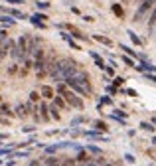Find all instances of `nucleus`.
I'll return each mask as SVG.
<instances>
[{
    "mask_svg": "<svg viewBox=\"0 0 156 166\" xmlns=\"http://www.w3.org/2000/svg\"><path fill=\"white\" fill-rule=\"evenodd\" d=\"M40 97H44V99H53V97H55V91H53V87H50V85H42V87H40Z\"/></svg>",
    "mask_w": 156,
    "mask_h": 166,
    "instance_id": "6e6552de",
    "label": "nucleus"
},
{
    "mask_svg": "<svg viewBox=\"0 0 156 166\" xmlns=\"http://www.w3.org/2000/svg\"><path fill=\"white\" fill-rule=\"evenodd\" d=\"M42 166H61V158H58L55 154H50L46 158H42Z\"/></svg>",
    "mask_w": 156,
    "mask_h": 166,
    "instance_id": "0eeeda50",
    "label": "nucleus"
},
{
    "mask_svg": "<svg viewBox=\"0 0 156 166\" xmlns=\"http://www.w3.org/2000/svg\"><path fill=\"white\" fill-rule=\"evenodd\" d=\"M119 50H123L127 55H129L130 60H138V52H134L132 47H129V46H124V44H119Z\"/></svg>",
    "mask_w": 156,
    "mask_h": 166,
    "instance_id": "9b49d317",
    "label": "nucleus"
},
{
    "mask_svg": "<svg viewBox=\"0 0 156 166\" xmlns=\"http://www.w3.org/2000/svg\"><path fill=\"white\" fill-rule=\"evenodd\" d=\"M156 24V6L152 8V12L148 14V30H152V26Z\"/></svg>",
    "mask_w": 156,
    "mask_h": 166,
    "instance_id": "a878e982",
    "label": "nucleus"
},
{
    "mask_svg": "<svg viewBox=\"0 0 156 166\" xmlns=\"http://www.w3.org/2000/svg\"><path fill=\"white\" fill-rule=\"evenodd\" d=\"M152 125H156V117H154V119H152Z\"/></svg>",
    "mask_w": 156,
    "mask_h": 166,
    "instance_id": "49530a36",
    "label": "nucleus"
},
{
    "mask_svg": "<svg viewBox=\"0 0 156 166\" xmlns=\"http://www.w3.org/2000/svg\"><path fill=\"white\" fill-rule=\"evenodd\" d=\"M140 129H142V131H146V133H154V131H156L154 125H152V123H148V121H142V123H140Z\"/></svg>",
    "mask_w": 156,
    "mask_h": 166,
    "instance_id": "b1692460",
    "label": "nucleus"
},
{
    "mask_svg": "<svg viewBox=\"0 0 156 166\" xmlns=\"http://www.w3.org/2000/svg\"><path fill=\"white\" fill-rule=\"evenodd\" d=\"M124 93H127V95H130V97H138V93L134 91V89H124Z\"/></svg>",
    "mask_w": 156,
    "mask_h": 166,
    "instance_id": "58836bf2",
    "label": "nucleus"
},
{
    "mask_svg": "<svg viewBox=\"0 0 156 166\" xmlns=\"http://www.w3.org/2000/svg\"><path fill=\"white\" fill-rule=\"evenodd\" d=\"M53 105L58 107V109H67V103H65L63 99H61V97H59V95H55V97H53Z\"/></svg>",
    "mask_w": 156,
    "mask_h": 166,
    "instance_id": "4be33fe9",
    "label": "nucleus"
},
{
    "mask_svg": "<svg viewBox=\"0 0 156 166\" xmlns=\"http://www.w3.org/2000/svg\"><path fill=\"white\" fill-rule=\"evenodd\" d=\"M0 12H4L6 16H14V18H22V20H26V18H30V16H26L24 12H20V10H16V8H6V6H0Z\"/></svg>",
    "mask_w": 156,
    "mask_h": 166,
    "instance_id": "7ed1b4c3",
    "label": "nucleus"
},
{
    "mask_svg": "<svg viewBox=\"0 0 156 166\" xmlns=\"http://www.w3.org/2000/svg\"><path fill=\"white\" fill-rule=\"evenodd\" d=\"M111 10H113V12L117 14L119 18H124V10L121 8V4H113V6H111Z\"/></svg>",
    "mask_w": 156,
    "mask_h": 166,
    "instance_id": "bb28decb",
    "label": "nucleus"
},
{
    "mask_svg": "<svg viewBox=\"0 0 156 166\" xmlns=\"http://www.w3.org/2000/svg\"><path fill=\"white\" fill-rule=\"evenodd\" d=\"M89 55H91L93 60H99V57H101V55H99V53H97V52H89Z\"/></svg>",
    "mask_w": 156,
    "mask_h": 166,
    "instance_id": "79ce46f5",
    "label": "nucleus"
},
{
    "mask_svg": "<svg viewBox=\"0 0 156 166\" xmlns=\"http://www.w3.org/2000/svg\"><path fill=\"white\" fill-rule=\"evenodd\" d=\"M0 113H4L6 117H14V111L10 109V105H6V103H2V105H0Z\"/></svg>",
    "mask_w": 156,
    "mask_h": 166,
    "instance_id": "393cba45",
    "label": "nucleus"
},
{
    "mask_svg": "<svg viewBox=\"0 0 156 166\" xmlns=\"http://www.w3.org/2000/svg\"><path fill=\"white\" fill-rule=\"evenodd\" d=\"M121 60H123V61H124V63H127V65H129V67H134V65H137V63H134V60H130L129 55H123Z\"/></svg>",
    "mask_w": 156,
    "mask_h": 166,
    "instance_id": "2f4dec72",
    "label": "nucleus"
},
{
    "mask_svg": "<svg viewBox=\"0 0 156 166\" xmlns=\"http://www.w3.org/2000/svg\"><path fill=\"white\" fill-rule=\"evenodd\" d=\"M124 83V77H119V75H115V79H113V87L117 89V87H121Z\"/></svg>",
    "mask_w": 156,
    "mask_h": 166,
    "instance_id": "c756f323",
    "label": "nucleus"
},
{
    "mask_svg": "<svg viewBox=\"0 0 156 166\" xmlns=\"http://www.w3.org/2000/svg\"><path fill=\"white\" fill-rule=\"evenodd\" d=\"M0 144H2V142H0ZM0 148H2V146H0Z\"/></svg>",
    "mask_w": 156,
    "mask_h": 166,
    "instance_id": "603ef678",
    "label": "nucleus"
},
{
    "mask_svg": "<svg viewBox=\"0 0 156 166\" xmlns=\"http://www.w3.org/2000/svg\"><path fill=\"white\" fill-rule=\"evenodd\" d=\"M134 69L140 73H156V65H152L150 61H140L138 65H134Z\"/></svg>",
    "mask_w": 156,
    "mask_h": 166,
    "instance_id": "20e7f679",
    "label": "nucleus"
},
{
    "mask_svg": "<svg viewBox=\"0 0 156 166\" xmlns=\"http://www.w3.org/2000/svg\"><path fill=\"white\" fill-rule=\"evenodd\" d=\"M134 2H142V0H134Z\"/></svg>",
    "mask_w": 156,
    "mask_h": 166,
    "instance_id": "09e8293b",
    "label": "nucleus"
},
{
    "mask_svg": "<svg viewBox=\"0 0 156 166\" xmlns=\"http://www.w3.org/2000/svg\"><path fill=\"white\" fill-rule=\"evenodd\" d=\"M105 73H107V75H115V67L107 65V67H105Z\"/></svg>",
    "mask_w": 156,
    "mask_h": 166,
    "instance_id": "ea45409f",
    "label": "nucleus"
},
{
    "mask_svg": "<svg viewBox=\"0 0 156 166\" xmlns=\"http://www.w3.org/2000/svg\"><path fill=\"white\" fill-rule=\"evenodd\" d=\"M95 67H99V69H103V71H105V67H107V65H105L103 57H99V60H95Z\"/></svg>",
    "mask_w": 156,
    "mask_h": 166,
    "instance_id": "72a5a7b5",
    "label": "nucleus"
},
{
    "mask_svg": "<svg viewBox=\"0 0 156 166\" xmlns=\"http://www.w3.org/2000/svg\"><path fill=\"white\" fill-rule=\"evenodd\" d=\"M156 6V0H142L140 2V6L137 8V12L132 14V22L138 24V22H142V18H146L150 12H152V8Z\"/></svg>",
    "mask_w": 156,
    "mask_h": 166,
    "instance_id": "f257e3e1",
    "label": "nucleus"
},
{
    "mask_svg": "<svg viewBox=\"0 0 156 166\" xmlns=\"http://www.w3.org/2000/svg\"><path fill=\"white\" fill-rule=\"evenodd\" d=\"M93 126H95V129H97V133H107V131H109V126H107V123H105V121H95V123H93Z\"/></svg>",
    "mask_w": 156,
    "mask_h": 166,
    "instance_id": "dca6fc26",
    "label": "nucleus"
},
{
    "mask_svg": "<svg viewBox=\"0 0 156 166\" xmlns=\"http://www.w3.org/2000/svg\"><path fill=\"white\" fill-rule=\"evenodd\" d=\"M95 42H99V44H103V46H113V40L111 38H107V36H101V34H93L91 36Z\"/></svg>",
    "mask_w": 156,
    "mask_h": 166,
    "instance_id": "ddd939ff",
    "label": "nucleus"
},
{
    "mask_svg": "<svg viewBox=\"0 0 156 166\" xmlns=\"http://www.w3.org/2000/svg\"><path fill=\"white\" fill-rule=\"evenodd\" d=\"M152 144H154V146H156V137H152Z\"/></svg>",
    "mask_w": 156,
    "mask_h": 166,
    "instance_id": "a18cd8bd",
    "label": "nucleus"
},
{
    "mask_svg": "<svg viewBox=\"0 0 156 166\" xmlns=\"http://www.w3.org/2000/svg\"><path fill=\"white\" fill-rule=\"evenodd\" d=\"M83 20H85V22H93L95 18H93V16H83Z\"/></svg>",
    "mask_w": 156,
    "mask_h": 166,
    "instance_id": "37998d69",
    "label": "nucleus"
},
{
    "mask_svg": "<svg viewBox=\"0 0 156 166\" xmlns=\"http://www.w3.org/2000/svg\"><path fill=\"white\" fill-rule=\"evenodd\" d=\"M124 160H127L129 164H134V162H137V160H134V156H132V154H124Z\"/></svg>",
    "mask_w": 156,
    "mask_h": 166,
    "instance_id": "e433bc0d",
    "label": "nucleus"
},
{
    "mask_svg": "<svg viewBox=\"0 0 156 166\" xmlns=\"http://www.w3.org/2000/svg\"><path fill=\"white\" fill-rule=\"evenodd\" d=\"M113 117H115V119H121V121H127L129 119V113H124L123 109H115V111H113Z\"/></svg>",
    "mask_w": 156,
    "mask_h": 166,
    "instance_id": "6ab92c4d",
    "label": "nucleus"
},
{
    "mask_svg": "<svg viewBox=\"0 0 156 166\" xmlns=\"http://www.w3.org/2000/svg\"><path fill=\"white\" fill-rule=\"evenodd\" d=\"M63 30H67V34H69L71 38H75V40H81V42H83V40H85V42L89 40V38H87V36H85V34L81 32L79 28L73 26V24H63Z\"/></svg>",
    "mask_w": 156,
    "mask_h": 166,
    "instance_id": "f03ea898",
    "label": "nucleus"
},
{
    "mask_svg": "<svg viewBox=\"0 0 156 166\" xmlns=\"http://www.w3.org/2000/svg\"><path fill=\"white\" fill-rule=\"evenodd\" d=\"M38 117H40V121H44V123H47V121H52L50 119V111H47V103H44V101H42V103H40L38 105Z\"/></svg>",
    "mask_w": 156,
    "mask_h": 166,
    "instance_id": "423d86ee",
    "label": "nucleus"
},
{
    "mask_svg": "<svg viewBox=\"0 0 156 166\" xmlns=\"http://www.w3.org/2000/svg\"><path fill=\"white\" fill-rule=\"evenodd\" d=\"M14 115H16V117H20V119H26V117H28L26 105H24V103H18V105H16V109H14Z\"/></svg>",
    "mask_w": 156,
    "mask_h": 166,
    "instance_id": "f8f14e48",
    "label": "nucleus"
},
{
    "mask_svg": "<svg viewBox=\"0 0 156 166\" xmlns=\"http://www.w3.org/2000/svg\"><path fill=\"white\" fill-rule=\"evenodd\" d=\"M6 2H10V4H22V0H6Z\"/></svg>",
    "mask_w": 156,
    "mask_h": 166,
    "instance_id": "c03bdc74",
    "label": "nucleus"
},
{
    "mask_svg": "<svg viewBox=\"0 0 156 166\" xmlns=\"http://www.w3.org/2000/svg\"><path fill=\"white\" fill-rule=\"evenodd\" d=\"M40 99H42V97H40L38 91H32V93H30V103H32V105H34V103H38Z\"/></svg>",
    "mask_w": 156,
    "mask_h": 166,
    "instance_id": "7c9ffc66",
    "label": "nucleus"
},
{
    "mask_svg": "<svg viewBox=\"0 0 156 166\" xmlns=\"http://www.w3.org/2000/svg\"><path fill=\"white\" fill-rule=\"evenodd\" d=\"M36 6H38L40 10H47V8H50V2H36Z\"/></svg>",
    "mask_w": 156,
    "mask_h": 166,
    "instance_id": "f704fd0d",
    "label": "nucleus"
},
{
    "mask_svg": "<svg viewBox=\"0 0 156 166\" xmlns=\"http://www.w3.org/2000/svg\"><path fill=\"white\" fill-rule=\"evenodd\" d=\"M83 150L85 152H89V154H95V156H101V146H95V144H85L83 146Z\"/></svg>",
    "mask_w": 156,
    "mask_h": 166,
    "instance_id": "4468645a",
    "label": "nucleus"
},
{
    "mask_svg": "<svg viewBox=\"0 0 156 166\" xmlns=\"http://www.w3.org/2000/svg\"><path fill=\"white\" fill-rule=\"evenodd\" d=\"M32 18H36L38 22H44V24H46V20H47V16H46L44 12H36V14L32 16Z\"/></svg>",
    "mask_w": 156,
    "mask_h": 166,
    "instance_id": "cd10ccee",
    "label": "nucleus"
},
{
    "mask_svg": "<svg viewBox=\"0 0 156 166\" xmlns=\"http://www.w3.org/2000/svg\"><path fill=\"white\" fill-rule=\"evenodd\" d=\"M8 50H10V40H6L2 46H0V60H4L8 55Z\"/></svg>",
    "mask_w": 156,
    "mask_h": 166,
    "instance_id": "f3484780",
    "label": "nucleus"
},
{
    "mask_svg": "<svg viewBox=\"0 0 156 166\" xmlns=\"http://www.w3.org/2000/svg\"><path fill=\"white\" fill-rule=\"evenodd\" d=\"M121 2H129V0H121Z\"/></svg>",
    "mask_w": 156,
    "mask_h": 166,
    "instance_id": "de8ad7c7",
    "label": "nucleus"
},
{
    "mask_svg": "<svg viewBox=\"0 0 156 166\" xmlns=\"http://www.w3.org/2000/svg\"><path fill=\"white\" fill-rule=\"evenodd\" d=\"M93 156L89 152H85V150H81V152H77V156H75V162L77 164H85V162H91Z\"/></svg>",
    "mask_w": 156,
    "mask_h": 166,
    "instance_id": "9d476101",
    "label": "nucleus"
},
{
    "mask_svg": "<svg viewBox=\"0 0 156 166\" xmlns=\"http://www.w3.org/2000/svg\"><path fill=\"white\" fill-rule=\"evenodd\" d=\"M107 93L109 95H117V89H115V87H107Z\"/></svg>",
    "mask_w": 156,
    "mask_h": 166,
    "instance_id": "a19ab883",
    "label": "nucleus"
},
{
    "mask_svg": "<svg viewBox=\"0 0 156 166\" xmlns=\"http://www.w3.org/2000/svg\"><path fill=\"white\" fill-rule=\"evenodd\" d=\"M22 131H24V133H34V131H36V126H34V125H26Z\"/></svg>",
    "mask_w": 156,
    "mask_h": 166,
    "instance_id": "4c0bfd02",
    "label": "nucleus"
},
{
    "mask_svg": "<svg viewBox=\"0 0 156 166\" xmlns=\"http://www.w3.org/2000/svg\"><path fill=\"white\" fill-rule=\"evenodd\" d=\"M47 111H50V119H53V121L61 119V113H59V109L55 105H47Z\"/></svg>",
    "mask_w": 156,
    "mask_h": 166,
    "instance_id": "2eb2a0df",
    "label": "nucleus"
},
{
    "mask_svg": "<svg viewBox=\"0 0 156 166\" xmlns=\"http://www.w3.org/2000/svg\"><path fill=\"white\" fill-rule=\"evenodd\" d=\"M8 73H10V75L18 73V63H14V65H10V67H8Z\"/></svg>",
    "mask_w": 156,
    "mask_h": 166,
    "instance_id": "c9c22d12",
    "label": "nucleus"
},
{
    "mask_svg": "<svg viewBox=\"0 0 156 166\" xmlns=\"http://www.w3.org/2000/svg\"><path fill=\"white\" fill-rule=\"evenodd\" d=\"M127 34H129V38H130V42H132V44H134V46H138V47L142 46V40H140V38H138L137 34L132 32V30H129V32H127Z\"/></svg>",
    "mask_w": 156,
    "mask_h": 166,
    "instance_id": "a211bd4d",
    "label": "nucleus"
},
{
    "mask_svg": "<svg viewBox=\"0 0 156 166\" xmlns=\"http://www.w3.org/2000/svg\"><path fill=\"white\" fill-rule=\"evenodd\" d=\"M0 101H2V95H0Z\"/></svg>",
    "mask_w": 156,
    "mask_h": 166,
    "instance_id": "3c124183",
    "label": "nucleus"
},
{
    "mask_svg": "<svg viewBox=\"0 0 156 166\" xmlns=\"http://www.w3.org/2000/svg\"><path fill=\"white\" fill-rule=\"evenodd\" d=\"M81 123H87V117H85V115H79V117H75V119L69 123V126H71V129H75V126L81 125Z\"/></svg>",
    "mask_w": 156,
    "mask_h": 166,
    "instance_id": "412c9836",
    "label": "nucleus"
},
{
    "mask_svg": "<svg viewBox=\"0 0 156 166\" xmlns=\"http://www.w3.org/2000/svg\"><path fill=\"white\" fill-rule=\"evenodd\" d=\"M0 22H2L4 26H16V20L10 18V16H6V14H2V16H0Z\"/></svg>",
    "mask_w": 156,
    "mask_h": 166,
    "instance_id": "5701e85b",
    "label": "nucleus"
},
{
    "mask_svg": "<svg viewBox=\"0 0 156 166\" xmlns=\"http://www.w3.org/2000/svg\"><path fill=\"white\" fill-rule=\"evenodd\" d=\"M148 166H156V164H148Z\"/></svg>",
    "mask_w": 156,
    "mask_h": 166,
    "instance_id": "8fccbe9b",
    "label": "nucleus"
},
{
    "mask_svg": "<svg viewBox=\"0 0 156 166\" xmlns=\"http://www.w3.org/2000/svg\"><path fill=\"white\" fill-rule=\"evenodd\" d=\"M59 36H61V40H63V42H67V44H69V47H73V50H79V44L73 40V38H71L67 32H63V30H61V32H59Z\"/></svg>",
    "mask_w": 156,
    "mask_h": 166,
    "instance_id": "1a4fd4ad",
    "label": "nucleus"
},
{
    "mask_svg": "<svg viewBox=\"0 0 156 166\" xmlns=\"http://www.w3.org/2000/svg\"><path fill=\"white\" fill-rule=\"evenodd\" d=\"M30 22H32V24H34V26H36V28H40V30H46V24H44V22H38V20H36V18H32V16H30Z\"/></svg>",
    "mask_w": 156,
    "mask_h": 166,
    "instance_id": "c85d7f7f",
    "label": "nucleus"
},
{
    "mask_svg": "<svg viewBox=\"0 0 156 166\" xmlns=\"http://www.w3.org/2000/svg\"><path fill=\"white\" fill-rule=\"evenodd\" d=\"M81 134H83V137H89V139H93V140H101V142H109V137H105V134L97 133V131H81Z\"/></svg>",
    "mask_w": 156,
    "mask_h": 166,
    "instance_id": "39448f33",
    "label": "nucleus"
},
{
    "mask_svg": "<svg viewBox=\"0 0 156 166\" xmlns=\"http://www.w3.org/2000/svg\"><path fill=\"white\" fill-rule=\"evenodd\" d=\"M103 105H113V99H111L109 95H103V97H99V101H97V107L101 109Z\"/></svg>",
    "mask_w": 156,
    "mask_h": 166,
    "instance_id": "aec40b11",
    "label": "nucleus"
},
{
    "mask_svg": "<svg viewBox=\"0 0 156 166\" xmlns=\"http://www.w3.org/2000/svg\"><path fill=\"white\" fill-rule=\"evenodd\" d=\"M59 148H58V144H52V146H46V154H55Z\"/></svg>",
    "mask_w": 156,
    "mask_h": 166,
    "instance_id": "473e14b6",
    "label": "nucleus"
}]
</instances>
